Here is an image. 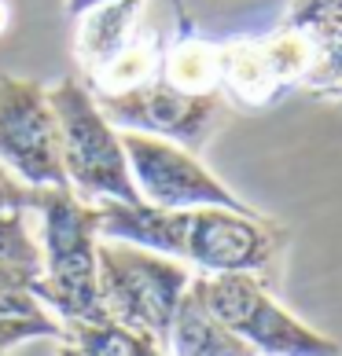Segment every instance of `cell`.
Returning <instances> with one entry per match:
<instances>
[{"label": "cell", "instance_id": "6da1fadb", "mask_svg": "<svg viewBox=\"0 0 342 356\" xmlns=\"http://www.w3.org/2000/svg\"><path fill=\"white\" fill-rule=\"evenodd\" d=\"M100 239L133 243L173 257L203 275L251 272L265 280L287 246V228L276 220L221 206L159 209L148 202H96Z\"/></svg>", "mask_w": 342, "mask_h": 356}, {"label": "cell", "instance_id": "7a4b0ae2", "mask_svg": "<svg viewBox=\"0 0 342 356\" xmlns=\"http://www.w3.org/2000/svg\"><path fill=\"white\" fill-rule=\"evenodd\" d=\"M30 213L37 217L41 280L33 283L37 301L59 323L107 320L100 298V209L77 199L70 188H33Z\"/></svg>", "mask_w": 342, "mask_h": 356}, {"label": "cell", "instance_id": "3957f363", "mask_svg": "<svg viewBox=\"0 0 342 356\" xmlns=\"http://www.w3.org/2000/svg\"><path fill=\"white\" fill-rule=\"evenodd\" d=\"M48 103L59 125L63 173L77 199L85 202H140L129 177L122 133L103 118L96 96L77 77H63L48 88Z\"/></svg>", "mask_w": 342, "mask_h": 356}, {"label": "cell", "instance_id": "277c9868", "mask_svg": "<svg viewBox=\"0 0 342 356\" xmlns=\"http://www.w3.org/2000/svg\"><path fill=\"white\" fill-rule=\"evenodd\" d=\"M96 261H100V298L107 320L166 346L173 312L195 272L173 257L155 254V250L114 239L96 243Z\"/></svg>", "mask_w": 342, "mask_h": 356}, {"label": "cell", "instance_id": "5b68a950", "mask_svg": "<svg viewBox=\"0 0 342 356\" xmlns=\"http://www.w3.org/2000/svg\"><path fill=\"white\" fill-rule=\"evenodd\" d=\"M195 286L210 312L258 356H342L335 338L313 331L309 323L291 316L269 294V283L251 272H195Z\"/></svg>", "mask_w": 342, "mask_h": 356}, {"label": "cell", "instance_id": "8992f818", "mask_svg": "<svg viewBox=\"0 0 342 356\" xmlns=\"http://www.w3.org/2000/svg\"><path fill=\"white\" fill-rule=\"evenodd\" d=\"M0 165L26 188H70L48 88L30 77L0 74Z\"/></svg>", "mask_w": 342, "mask_h": 356}, {"label": "cell", "instance_id": "52a82bcc", "mask_svg": "<svg viewBox=\"0 0 342 356\" xmlns=\"http://www.w3.org/2000/svg\"><path fill=\"white\" fill-rule=\"evenodd\" d=\"M122 147L129 158V177L137 184L140 202L159 209H195V206H221L254 213V206L235 199L232 188H225L192 151L177 147L159 136L122 133Z\"/></svg>", "mask_w": 342, "mask_h": 356}, {"label": "cell", "instance_id": "ba28073f", "mask_svg": "<svg viewBox=\"0 0 342 356\" xmlns=\"http://www.w3.org/2000/svg\"><path fill=\"white\" fill-rule=\"evenodd\" d=\"M96 103L118 133L159 136L192 154L210 140L221 122V111H225L221 96H188V92L166 85L162 77H151L118 96H96Z\"/></svg>", "mask_w": 342, "mask_h": 356}, {"label": "cell", "instance_id": "9c48e42d", "mask_svg": "<svg viewBox=\"0 0 342 356\" xmlns=\"http://www.w3.org/2000/svg\"><path fill=\"white\" fill-rule=\"evenodd\" d=\"M41 280V246L30 209L0 213V356L33 338H63V323L33 294Z\"/></svg>", "mask_w": 342, "mask_h": 356}, {"label": "cell", "instance_id": "30bf717a", "mask_svg": "<svg viewBox=\"0 0 342 356\" xmlns=\"http://www.w3.org/2000/svg\"><path fill=\"white\" fill-rule=\"evenodd\" d=\"M173 8H177V37L169 41V48H162L159 77L177 92H188V96H221L217 41H210V37L195 30V22L180 0H173Z\"/></svg>", "mask_w": 342, "mask_h": 356}, {"label": "cell", "instance_id": "8fae6325", "mask_svg": "<svg viewBox=\"0 0 342 356\" xmlns=\"http://www.w3.org/2000/svg\"><path fill=\"white\" fill-rule=\"evenodd\" d=\"M140 8L143 0H107V4L88 8L77 15V33H74V59L81 67L85 81L100 74L107 63L122 51L133 33L140 30Z\"/></svg>", "mask_w": 342, "mask_h": 356}, {"label": "cell", "instance_id": "7c38bea8", "mask_svg": "<svg viewBox=\"0 0 342 356\" xmlns=\"http://www.w3.org/2000/svg\"><path fill=\"white\" fill-rule=\"evenodd\" d=\"M166 353L169 356H258L240 334H232L228 327L210 312V305L199 294V286H195V275H192V283L184 290L177 312H173Z\"/></svg>", "mask_w": 342, "mask_h": 356}, {"label": "cell", "instance_id": "4fadbf2b", "mask_svg": "<svg viewBox=\"0 0 342 356\" xmlns=\"http://www.w3.org/2000/svg\"><path fill=\"white\" fill-rule=\"evenodd\" d=\"M159 59H162V44L151 30H137L133 41H129L118 56L103 67L100 74H92L85 88L92 96H118V92H129L151 77H159Z\"/></svg>", "mask_w": 342, "mask_h": 356}, {"label": "cell", "instance_id": "5bb4252c", "mask_svg": "<svg viewBox=\"0 0 342 356\" xmlns=\"http://www.w3.org/2000/svg\"><path fill=\"white\" fill-rule=\"evenodd\" d=\"M67 346L81 349L85 356H169L166 346H159L155 338L129 331V327L114 320L100 323H63V338Z\"/></svg>", "mask_w": 342, "mask_h": 356}, {"label": "cell", "instance_id": "9a60e30c", "mask_svg": "<svg viewBox=\"0 0 342 356\" xmlns=\"http://www.w3.org/2000/svg\"><path fill=\"white\" fill-rule=\"evenodd\" d=\"M30 206H33V188H26L15 173H8V169L0 165V213L30 209Z\"/></svg>", "mask_w": 342, "mask_h": 356}, {"label": "cell", "instance_id": "2e32d148", "mask_svg": "<svg viewBox=\"0 0 342 356\" xmlns=\"http://www.w3.org/2000/svg\"><path fill=\"white\" fill-rule=\"evenodd\" d=\"M96 4H107V0H67V15L77 19V15H85L88 8H96Z\"/></svg>", "mask_w": 342, "mask_h": 356}, {"label": "cell", "instance_id": "e0dca14e", "mask_svg": "<svg viewBox=\"0 0 342 356\" xmlns=\"http://www.w3.org/2000/svg\"><path fill=\"white\" fill-rule=\"evenodd\" d=\"M324 99H335V103H342V67H339V77L332 81V88H327V96Z\"/></svg>", "mask_w": 342, "mask_h": 356}, {"label": "cell", "instance_id": "ac0fdd59", "mask_svg": "<svg viewBox=\"0 0 342 356\" xmlns=\"http://www.w3.org/2000/svg\"><path fill=\"white\" fill-rule=\"evenodd\" d=\"M8 26H11V4H8V0H0V33H4Z\"/></svg>", "mask_w": 342, "mask_h": 356}, {"label": "cell", "instance_id": "d6986e66", "mask_svg": "<svg viewBox=\"0 0 342 356\" xmlns=\"http://www.w3.org/2000/svg\"><path fill=\"white\" fill-rule=\"evenodd\" d=\"M56 356H85V353H81V349H74V346H67V341H59Z\"/></svg>", "mask_w": 342, "mask_h": 356}]
</instances>
